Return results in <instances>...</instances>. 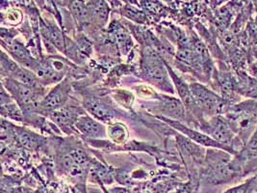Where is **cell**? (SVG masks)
<instances>
[{
    "label": "cell",
    "mask_w": 257,
    "mask_h": 193,
    "mask_svg": "<svg viewBox=\"0 0 257 193\" xmlns=\"http://www.w3.org/2000/svg\"><path fill=\"white\" fill-rule=\"evenodd\" d=\"M223 116L236 136L245 145L256 131L257 101H241L230 106Z\"/></svg>",
    "instance_id": "obj_1"
},
{
    "label": "cell",
    "mask_w": 257,
    "mask_h": 193,
    "mask_svg": "<svg viewBox=\"0 0 257 193\" xmlns=\"http://www.w3.org/2000/svg\"><path fill=\"white\" fill-rule=\"evenodd\" d=\"M191 93L203 116L214 117L217 115H224L230 105L218 93L200 83L190 84Z\"/></svg>",
    "instance_id": "obj_2"
},
{
    "label": "cell",
    "mask_w": 257,
    "mask_h": 193,
    "mask_svg": "<svg viewBox=\"0 0 257 193\" xmlns=\"http://www.w3.org/2000/svg\"><path fill=\"white\" fill-rule=\"evenodd\" d=\"M145 59L147 63L144 66V72L147 75V78L153 84L157 85L161 88H166L169 86L171 87L167 77V72L165 71L163 65H161L155 52L148 51L147 57Z\"/></svg>",
    "instance_id": "obj_3"
},
{
    "label": "cell",
    "mask_w": 257,
    "mask_h": 193,
    "mask_svg": "<svg viewBox=\"0 0 257 193\" xmlns=\"http://www.w3.org/2000/svg\"><path fill=\"white\" fill-rule=\"evenodd\" d=\"M7 88L11 91L18 103L24 109H35L38 107L39 95L36 94L35 88L22 84L17 80H10Z\"/></svg>",
    "instance_id": "obj_4"
},
{
    "label": "cell",
    "mask_w": 257,
    "mask_h": 193,
    "mask_svg": "<svg viewBox=\"0 0 257 193\" xmlns=\"http://www.w3.org/2000/svg\"><path fill=\"white\" fill-rule=\"evenodd\" d=\"M165 120L167 121L170 125H172L173 127H175L178 131L184 133L188 138L190 140H192L193 142L200 145V146H203V147H209L211 149H220V150H223V151L227 152V150L222 145L218 143L217 141H215L213 138H211L209 135H207L204 133H200L199 131L187 128L186 126L182 125L179 122L171 121L170 119H165Z\"/></svg>",
    "instance_id": "obj_5"
},
{
    "label": "cell",
    "mask_w": 257,
    "mask_h": 193,
    "mask_svg": "<svg viewBox=\"0 0 257 193\" xmlns=\"http://www.w3.org/2000/svg\"><path fill=\"white\" fill-rule=\"evenodd\" d=\"M69 91L70 85L68 84L67 81L59 84L41 103L42 109L50 112H54L57 109H62L63 105L68 99Z\"/></svg>",
    "instance_id": "obj_6"
},
{
    "label": "cell",
    "mask_w": 257,
    "mask_h": 193,
    "mask_svg": "<svg viewBox=\"0 0 257 193\" xmlns=\"http://www.w3.org/2000/svg\"><path fill=\"white\" fill-rule=\"evenodd\" d=\"M76 128L88 137L100 138L105 135V130L102 125L90 117H80L75 122Z\"/></svg>",
    "instance_id": "obj_7"
},
{
    "label": "cell",
    "mask_w": 257,
    "mask_h": 193,
    "mask_svg": "<svg viewBox=\"0 0 257 193\" xmlns=\"http://www.w3.org/2000/svg\"><path fill=\"white\" fill-rule=\"evenodd\" d=\"M85 108L94 117L102 121H110L113 118V111L109 107L101 104L95 99H90L85 102Z\"/></svg>",
    "instance_id": "obj_8"
},
{
    "label": "cell",
    "mask_w": 257,
    "mask_h": 193,
    "mask_svg": "<svg viewBox=\"0 0 257 193\" xmlns=\"http://www.w3.org/2000/svg\"><path fill=\"white\" fill-rule=\"evenodd\" d=\"M162 110L168 116H171L172 118H175L176 120H182L185 118V109L183 104L180 101L173 98H167L162 103Z\"/></svg>",
    "instance_id": "obj_9"
},
{
    "label": "cell",
    "mask_w": 257,
    "mask_h": 193,
    "mask_svg": "<svg viewBox=\"0 0 257 193\" xmlns=\"http://www.w3.org/2000/svg\"><path fill=\"white\" fill-rule=\"evenodd\" d=\"M222 193H257V173L245 181L226 188Z\"/></svg>",
    "instance_id": "obj_10"
},
{
    "label": "cell",
    "mask_w": 257,
    "mask_h": 193,
    "mask_svg": "<svg viewBox=\"0 0 257 193\" xmlns=\"http://www.w3.org/2000/svg\"><path fill=\"white\" fill-rule=\"evenodd\" d=\"M77 117L78 114H76V111L72 109H61L52 112L50 115V118L61 126L72 124L74 121L78 120Z\"/></svg>",
    "instance_id": "obj_11"
},
{
    "label": "cell",
    "mask_w": 257,
    "mask_h": 193,
    "mask_svg": "<svg viewBox=\"0 0 257 193\" xmlns=\"http://www.w3.org/2000/svg\"><path fill=\"white\" fill-rule=\"evenodd\" d=\"M89 9L91 18H94L96 22L100 24H105L109 15V9L104 2H94L91 6H89Z\"/></svg>",
    "instance_id": "obj_12"
},
{
    "label": "cell",
    "mask_w": 257,
    "mask_h": 193,
    "mask_svg": "<svg viewBox=\"0 0 257 193\" xmlns=\"http://www.w3.org/2000/svg\"><path fill=\"white\" fill-rule=\"evenodd\" d=\"M70 9L74 17L80 22V23H86L91 19V13L89 6L85 5L82 2H72L70 5Z\"/></svg>",
    "instance_id": "obj_13"
},
{
    "label": "cell",
    "mask_w": 257,
    "mask_h": 193,
    "mask_svg": "<svg viewBox=\"0 0 257 193\" xmlns=\"http://www.w3.org/2000/svg\"><path fill=\"white\" fill-rule=\"evenodd\" d=\"M18 136H19L20 142L28 149H34L41 144L42 138L28 131L20 130L18 133Z\"/></svg>",
    "instance_id": "obj_14"
},
{
    "label": "cell",
    "mask_w": 257,
    "mask_h": 193,
    "mask_svg": "<svg viewBox=\"0 0 257 193\" xmlns=\"http://www.w3.org/2000/svg\"><path fill=\"white\" fill-rule=\"evenodd\" d=\"M47 34L50 41L52 42L53 45H55L56 48H59L61 51L65 50V42L64 38L56 26H49L47 27Z\"/></svg>",
    "instance_id": "obj_15"
},
{
    "label": "cell",
    "mask_w": 257,
    "mask_h": 193,
    "mask_svg": "<svg viewBox=\"0 0 257 193\" xmlns=\"http://www.w3.org/2000/svg\"><path fill=\"white\" fill-rule=\"evenodd\" d=\"M108 133H109L110 137L113 139V141H115L118 144L123 143L127 137V133H126L125 128L122 125H118V124L111 126L108 130Z\"/></svg>",
    "instance_id": "obj_16"
},
{
    "label": "cell",
    "mask_w": 257,
    "mask_h": 193,
    "mask_svg": "<svg viewBox=\"0 0 257 193\" xmlns=\"http://www.w3.org/2000/svg\"><path fill=\"white\" fill-rule=\"evenodd\" d=\"M115 40L117 41V44L120 46V48L122 49V51L124 50V52H127L129 48L132 47V41L128 36V34L126 32H124L123 29L121 28H117L115 30Z\"/></svg>",
    "instance_id": "obj_17"
},
{
    "label": "cell",
    "mask_w": 257,
    "mask_h": 193,
    "mask_svg": "<svg viewBox=\"0 0 257 193\" xmlns=\"http://www.w3.org/2000/svg\"><path fill=\"white\" fill-rule=\"evenodd\" d=\"M2 112H3V114H6L7 116L11 117L13 119H16L18 121H22V119H23L21 110L18 109L17 107H15L14 105H8L7 107L2 106Z\"/></svg>",
    "instance_id": "obj_18"
},
{
    "label": "cell",
    "mask_w": 257,
    "mask_h": 193,
    "mask_svg": "<svg viewBox=\"0 0 257 193\" xmlns=\"http://www.w3.org/2000/svg\"><path fill=\"white\" fill-rule=\"evenodd\" d=\"M195 191H196V188H195L194 182L193 181H189V182H186V183L180 184V186L176 189V191L175 193H195Z\"/></svg>",
    "instance_id": "obj_19"
},
{
    "label": "cell",
    "mask_w": 257,
    "mask_h": 193,
    "mask_svg": "<svg viewBox=\"0 0 257 193\" xmlns=\"http://www.w3.org/2000/svg\"><path fill=\"white\" fill-rule=\"evenodd\" d=\"M35 193H50L47 187H41Z\"/></svg>",
    "instance_id": "obj_20"
}]
</instances>
